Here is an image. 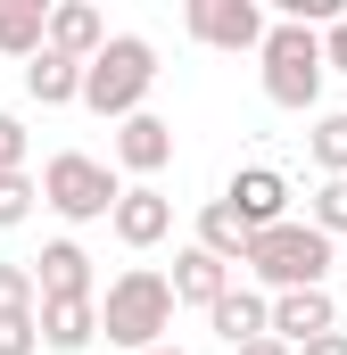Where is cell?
I'll list each match as a JSON object with an SVG mask.
<instances>
[{"mask_svg": "<svg viewBox=\"0 0 347 355\" xmlns=\"http://www.w3.org/2000/svg\"><path fill=\"white\" fill-rule=\"evenodd\" d=\"M91 306H99V331H108V347H124V355L166 347V331H174V289H166V272H158V265L116 272V281H108Z\"/></svg>", "mask_w": 347, "mask_h": 355, "instance_id": "obj_1", "label": "cell"}, {"mask_svg": "<svg viewBox=\"0 0 347 355\" xmlns=\"http://www.w3.org/2000/svg\"><path fill=\"white\" fill-rule=\"evenodd\" d=\"M149 91H158V50H149L141 33H108V42H99V58L83 67L75 107L108 116V124H124V116H141V99H149Z\"/></svg>", "mask_w": 347, "mask_h": 355, "instance_id": "obj_2", "label": "cell"}, {"mask_svg": "<svg viewBox=\"0 0 347 355\" xmlns=\"http://www.w3.org/2000/svg\"><path fill=\"white\" fill-rule=\"evenodd\" d=\"M240 272H257L264 297H281V289H323V281H331V240H323L306 215H289V223H273V232H248Z\"/></svg>", "mask_w": 347, "mask_h": 355, "instance_id": "obj_3", "label": "cell"}, {"mask_svg": "<svg viewBox=\"0 0 347 355\" xmlns=\"http://www.w3.org/2000/svg\"><path fill=\"white\" fill-rule=\"evenodd\" d=\"M257 75H264V99H273V107L306 116V107L323 99V33H314V25L273 17V25H264V42H257Z\"/></svg>", "mask_w": 347, "mask_h": 355, "instance_id": "obj_4", "label": "cell"}, {"mask_svg": "<svg viewBox=\"0 0 347 355\" xmlns=\"http://www.w3.org/2000/svg\"><path fill=\"white\" fill-rule=\"evenodd\" d=\"M42 207L58 215V223H108V207H116V166L108 157H83V149H58L50 166H42Z\"/></svg>", "mask_w": 347, "mask_h": 355, "instance_id": "obj_5", "label": "cell"}, {"mask_svg": "<svg viewBox=\"0 0 347 355\" xmlns=\"http://www.w3.org/2000/svg\"><path fill=\"white\" fill-rule=\"evenodd\" d=\"M182 25H190V42H207V50H232V58H240V50H257V42H264V25H273V17H264V0H190V8H182Z\"/></svg>", "mask_w": 347, "mask_h": 355, "instance_id": "obj_6", "label": "cell"}, {"mask_svg": "<svg viewBox=\"0 0 347 355\" xmlns=\"http://www.w3.org/2000/svg\"><path fill=\"white\" fill-rule=\"evenodd\" d=\"M323 331H339V297L331 289H281V297H264V339H281L289 355L306 339H323Z\"/></svg>", "mask_w": 347, "mask_h": 355, "instance_id": "obj_7", "label": "cell"}, {"mask_svg": "<svg viewBox=\"0 0 347 355\" xmlns=\"http://www.w3.org/2000/svg\"><path fill=\"white\" fill-rule=\"evenodd\" d=\"M108 232H116L124 248H158V240H174V198L158 182H124L116 207H108Z\"/></svg>", "mask_w": 347, "mask_h": 355, "instance_id": "obj_8", "label": "cell"}, {"mask_svg": "<svg viewBox=\"0 0 347 355\" xmlns=\"http://www.w3.org/2000/svg\"><path fill=\"white\" fill-rule=\"evenodd\" d=\"M223 207L248 232H273V223H289V174L281 166H240V174L223 182Z\"/></svg>", "mask_w": 347, "mask_h": 355, "instance_id": "obj_9", "label": "cell"}, {"mask_svg": "<svg viewBox=\"0 0 347 355\" xmlns=\"http://www.w3.org/2000/svg\"><path fill=\"white\" fill-rule=\"evenodd\" d=\"M116 166H124L133 182H158V174L174 166V124H166V116H149V107L124 116V124H116Z\"/></svg>", "mask_w": 347, "mask_h": 355, "instance_id": "obj_10", "label": "cell"}, {"mask_svg": "<svg viewBox=\"0 0 347 355\" xmlns=\"http://www.w3.org/2000/svg\"><path fill=\"white\" fill-rule=\"evenodd\" d=\"M33 306H50V297H99L91 289V257L83 240H42V257H33Z\"/></svg>", "mask_w": 347, "mask_h": 355, "instance_id": "obj_11", "label": "cell"}, {"mask_svg": "<svg viewBox=\"0 0 347 355\" xmlns=\"http://www.w3.org/2000/svg\"><path fill=\"white\" fill-rule=\"evenodd\" d=\"M99 42H108V17H99L91 0H58L50 25H42V50H58V58H75V67L99 58Z\"/></svg>", "mask_w": 347, "mask_h": 355, "instance_id": "obj_12", "label": "cell"}, {"mask_svg": "<svg viewBox=\"0 0 347 355\" xmlns=\"http://www.w3.org/2000/svg\"><path fill=\"white\" fill-rule=\"evenodd\" d=\"M33 331H42V347L83 355L91 339H99V306H91V297H50V306H33Z\"/></svg>", "mask_w": 347, "mask_h": 355, "instance_id": "obj_13", "label": "cell"}, {"mask_svg": "<svg viewBox=\"0 0 347 355\" xmlns=\"http://www.w3.org/2000/svg\"><path fill=\"white\" fill-rule=\"evenodd\" d=\"M166 289H174V306H215L223 289H232V265H215L207 248H174V272H166Z\"/></svg>", "mask_w": 347, "mask_h": 355, "instance_id": "obj_14", "label": "cell"}, {"mask_svg": "<svg viewBox=\"0 0 347 355\" xmlns=\"http://www.w3.org/2000/svg\"><path fill=\"white\" fill-rule=\"evenodd\" d=\"M207 322H215V339L223 347H248V339H264V289H223L215 306H207Z\"/></svg>", "mask_w": 347, "mask_h": 355, "instance_id": "obj_15", "label": "cell"}, {"mask_svg": "<svg viewBox=\"0 0 347 355\" xmlns=\"http://www.w3.org/2000/svg\"><path fill=\"white\" fill-rule=\"evenodd\" d=\"M75 91H83V67L75 58H58V50H33L25 58V99L33 107H75Z\"/></svg>", "mask_w": 347, "mask_h": 355, "instance_id": "obj_16", "label": "cell"}, {"mask_svg": "<svg viewBox=\"0 0 347 355\" xmlns=\"http://www.w3.org/2000/svg\"><path fill=\"white\" fill-rule=\"evenodd\" d=\"M190 248H207L215 265H240V257H248V223H240L223 198H207V207H198V240H190Z\"/></svg>", "mask_w": 347, "mask_h": 355, "instance_id": "obj_17", "label": "cell"}, {"mask_svg": "<svg viewBox=\"0 0 347 355\" xmlns=\"http://www.w3.org/2000/svg\"><path fill=\"white\" fill-rule=\"evenodd\" d=\"M42 25H50V8H42V0H0V58H17V67H25V58L42 50Z\"/></svg>", "mask_w": 347, "mask_h": 355, "instance_id": "obj_18", "label": "cell"}, {"mask_svg": "<svg viewBox=\"0 0 347 355\" xmlns=\"http://www.w3.org/2000/svg\"><path fill=\"white\" fill-rule=\"evenodd\" d=\"M306 157L323 166V182H339V174H347V107L314 116V132H306Z\"/></svg>", "mask_w": 347, "mask_h": 355, "instance_id": "obj_19", "label": "cell"}, {"mask_svg": "<svg viewBox=\"0 0 347 355\" xmlns=\"http://www.w3.org/2000/svg\"><path fill=\"white\" fill-rule=\"evenodd\" d=\"M306 223H314L323 240H347V174H339V182H323V190L306 198Z\"/></svg>", "mask_w": 347, "mask_h": 355, "instance_id": "obj_20", "label": "cell"}, {"mask_svg": "<svg viewBox=\"0 0 347 355\" xmlns=\"http://www.w3.org/2000/svg\"><path fill=\"white\" fill-rule=\"evenodd\" d=\"M33 198H42L33 174H0V232H17V223L33 215Z\"/></svg>", "mask_w": 347, "mask_h": 355, "instance_id": "obj_21", "label": "cell"}, {"mask_svg": "<svg viewBox=\"0 0 347 355\" xmlns=\"http://www.w3.org/2000/svg\"><path fill=\"white\" fill-rule=\"evenodd\" d=\"M25 149H33L25 116H8V107H0V174H25Z\"/></svg>", "mask_w": 347, "mask_h": 355, "instance_id": "obj_22", "label": "cell"}, {"mask_svg": "<svg viewBox=\"0 0 347 355\" xmlns=\"http://www.w3.org/2000/svg\"><path fill=\"white\" fill-rule=\"evenodd\" d=\"M0 314H33V272L0 265Z\"/></svg>", "mask_w": 347, "mask_h": 355, "instance_id": "obj_23", "label": "cell"}, {"mask_svg": "<svg viewBox=\"0 0 347 355\" xmlns=\"http://www.w3.org/2000/svg\"><path fill=\"white\" fill-rule=\"evenodd\" d=\"M0 355H42V331H33V314H0Z\"/></svg>", "mask_w": 347, "mask_h": 355, "instance_id": "obj_24", "label": "cell"}, {"mask_svg": "<svg viewBox=\"0 0 347 355\" xmlns=\"http://www.w3.org/2000/svg\"><path fill=\"white\" fill-rule=\"evenodd\" d=\"M323 75H347V8L323 25Z\"/></svg>", "mask_w": 347, "mask_h": 355, "instance_id": "obj_25", "label": "cell"}, {"mask_svg": "<svg viewBox=\"0 0 347 355\" xmlns=\"http://www.w3.org/2000/svg\"><path fill=\"white\" fill-rule=\"evenodd\" d=\"M298 355H347V331H323V339H306Z\"/></svg>", "mask_w": 347, "mask_h": 355, "instance_id": "obj_26", "label": "cell"}, {"mask_svg": "<svg viewBox=\"0 0 347 355\" xmlns=\"http://www.w3.org/2000/svg\"><path fill=\"white\" fill-rule=\"evenodd\" d=\"M232 355H289L281 339H248V347H232Z\"/></svg>", "mask_w": 347, "mask_h": 355, "instance_id": "obj_27", "label": "cell"}, {"mask_svg": "<svg viewBox=\"0 0 347 355\" xmlns=\"http://www.w3.org/2000/svg\"><path fill=\"white\" fill-rule=\"evenodd\" d=\"M141 355H190V347H174V339H166V347H141Z\"/></svg>", "mask_w": 347, "mask_h": 355, "instance_id": "obj_28", "label": "cell"}]
</instances>
